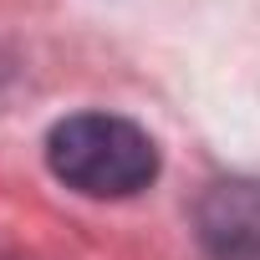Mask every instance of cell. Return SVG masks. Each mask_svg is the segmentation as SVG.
<instances>
[{"label": "cell", "instance_id": "obj_2", "mask_svg": "<svg viewBox=\"0 0 260 260\" xmlns=\"http://www.w3.org/2000/svg\"><path fill=\"white\" fill-rule=\"evenodd\" d=\"M194 240L209 260H260V179H219L194 204Z\"/></svg>", "mask_w": 260, "mask_h": 260}, {"label": "cell", "instance_id": "obj_3", "mask_svg": "<svg viewBox=\"0 0 260 260\" xmlns=\"http://www.w3.org/2000/svg\"><path fill=\"white\" fill-rule=\"evenodd\" d=\"M0 260H21V255H11V250H0Z\"/></svg>", "mask_w": 260, "mask_h": 260}, {"label": "cell", "instance_id": "obj_1", "mask_svg": "<svg viewBox=\"0 0 260 260\" xmlns=\"http://www.w3.org/2000/svg\"><path fill=\"white\" fill-rule=\"evenodd\" d=\"M46 169L82 199H133L158 179V143L133 117L72 112L46 133Z\"/></svg>", "mask_w": 260, "mask_h": 260}]
</instances>
